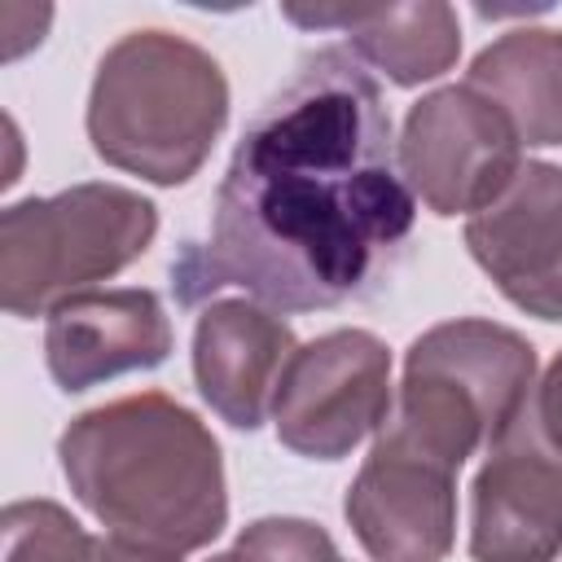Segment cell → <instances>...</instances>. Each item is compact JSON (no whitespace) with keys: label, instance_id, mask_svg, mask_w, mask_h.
I'll return each instance as SVG.
<instances>
[{"label":"cell","instance_id":"obj_1","mask_svg":"<svg viewBox=\"0 0 562 562\" xmlns=\"http://www.w3.org/2000/svg\"><path fill=\"white\" fill-rule=\"evenodd\" d=\"M413 220L382 88L325 44L241 127L211 233L180 246L171 290L184 307L224 285L277 312L342 307L391 277Z\"/></svg>","mask_w":562,"mask_h":562},{"label":"cell","instance_id":"obj_2","mask_svg":"<svg viewBox=\"0 0 562 562\" xmlns=\"http://www.w3.org/2000/svg\"><path fill=\"white\" fill-rule=\"evenodd\" d=\"M75 501L110 536L184 558L228 527L224 457L206 422L167 391L79 413L57 439Z\"/></svg>","mask_w":562,"mask_h":562},{"label":"cell","instance_id":"obj_3","mask_svg":"<svg viewBox=\"0 0 562 562\" xmlns=\"http://www.w3.org/2000/svg\"><path fill=\"white\" fill-rule=\"evenodd\" d=\"M228 123L220 61L176 31L119 35L92 75L88 140L110 167L176 189L198 176Z\"/></svg>","mask_w":562,"mask_h":562},{"label":"cell","instance_id":"obj_4","mask_svg":"<svg viewBox=\"0 0 562 562\" xmlns=\"http://www.w3.org/2000/svg\"><path fill=\"white\" fill-rule=\"evenodd\" d=\"M158 233V206L123 184L83 180L53 198H22L0 215V303L44 316L61 299L136 263Z\"/></svg>","mask_w":562,"mask_h":562},{"label":"cell","instance_id":"obj_5","mask_svg":"<svg viewBox=\"0 0 562 562\" xmlns=\"http://www.w3.org/2000/svg\"><path fill=\"white\" fill-rule=\"evenodd\" d=\"M400 176L435 215H479L522 167V140L505 110L470 83H448L408 105L395 140Z\"/></svg>","mask_w":562,"mask_h":562},{"label":"cell","instance_id":"obj_6","mask_svg":"<svg viewBox=\"0 0 562 562\" xmlns=\"http://www.w3.org/2000/svg\"><path fill=\"white\" fill-rule=\"evenodd\" d=\"M391 351L369 329H329L303 342L277 386V439L307 461H342L391 417Z\"/></svg>","mask_w":562,"mask_h":562},{"label":"cell","instance_id":"obj_7","mask_svg":"<svg viewBox=\"0 0 562 562\" xmlns=\"http://www.w3.org/2000/svg\"><path fill=\"white\" fill-rule=\"evenodd\" d=\"M342 514L373 562H443L457 540V465L382 422Z\"/></svg>","mask_w":562,"mask_h":562},{"label":"cell","instance_id":"obj_8","mask_svg":"<svg viewBox=\"0 0 562 562\" xmlns=\"http://www.w3.org/2000/svg\"><path fill=\"white\" fill-rule=\"evenodd\" d=\"M562 553V457L518 417L470 483L474 562H553Z\"/></svg>","mask_w":562,"mask_h":562},{"label":"cell","instance_id":"obj_9","mask_svg":"<svg viewBox=\"0 0 562 562\" xmlns=\"http://www.w3.org/2000/svg\"><path fill=\"white\" fill-rule=\"evenodd\" d=\"M465 246L514 307L562 321V167L522 162L509 189L465 220Z\"/></svg>","mask_w":562,"mask_h":562},{"label":"cell","instance_id":"obj_10","mask_svg":"<svg viewBox=\"0 0 562 562\" xmlns=\"http://www.w3.org/2000/svg\"><path fill=\"white\" fill-rule=\"evenodd\" d=\"M171 356V316L154 290H79L48 312L44 360L66 395L119 373L158 369Z\"/></svg>","mask_w":562,"mask_h":562},{"label":"cell","instance_id":"obj_11","mask_svg":"<svg viewBox=\"0 0 562 562\" xmlns=\"http://www.w3.org/2000/svg\"><path fill=\"white\" fill-rule=\"evenodd\" d=\"M294 351L299 338L277 307L259 299H211L193 325L198 395L233 430H259Z\"/></svg>","mask_w":562,"mask_h":562},{"label":"cell","instance_id":"obj_12","mask_svg":"<svg viewBox=\"0 0 562 562\" xmlns=\"http://www.w3.org/2000/svg\"><path fill=\"white\" fill-rule=\"evenodd\" d=\"M404 369H417L452 386L483 417L492 443L522 417L536 391V347L518 329L483 316H457L430 325L408 342Z\"/></svg>","mask_w":562,"mask_h":562},{"label":"cell","instance_id":"obj_13","mask_svg":"<svg viewBox=\"0 0 562 562\" xmlns=\"http://www.w3.org/2000/svg\"><path fill=\"white\" fill-rule=\"evenodd\" d=\"M285 18L299 26H338L347 35V53L360 66H373L395 88H417L457 66L461 22L443 0L417 4H329L299 9L285 4Z\"/></svg>","mask_w":562,"mask_h":562},{"label":"cell","instance_id":"obj_14","mask_svg":"<svg viewBox=\"0 0 562 562\" xmlns=\"http://www.w3.org/2000/svg\"><path fill=\"white\" fill-rule=\"evenodd\" d=\"M465 83L492 97L522 145H562V31L514 26L474 53Z\"/></svg>","mask_w":562,"mask_h":562},{"label":"cell","instance_id":"obj_15","mask_svg":"<svg viewBox=\"0 0 562 562\" xmlns=\"http://www.w3.org/2000/svg\"><path fill=\"white\" fill-rule=\"evenodd\" d=\"M4 562H92L97 536H88L57 501H13L0 514Z\"/></svg>","mask_w":562,"mask_h":562},{"label":"cell","instance_id":"obj_16","mask_svg":"<svg viewBox=\"0 0 562 562\" xmlns=\"http://www.w3.org/2000/svg\"><path fill=\"white\" fill-rule=\"evenodd\" d=\"M338 549L325 527L307 518H255L237 531V544L228 553H215L211 562H329Z\"/></svg>","mask_w":562,"mask_h":562},{"label":"cell","instance_id":"obj_17","mask_svg":"<svg viewBox=\"0 0 562 562\" xmlns=\"http://www.w3.org/2000/svg\"><path fill=\"white\" fill-rule=\"evenodd\" d=\"M522 417L531 422V430L540 435V443L562 457V351L549 360V369H544V378L536 382V391H531Z\"/></svg>","mask_w":562,"mask_h":562},{"label":"cell","instance_id":"obj_18","mask_svg":"<svg viewBox=\"0 0 562 562\" xmlns=\"http://www.w3.org/2000/svg\"><path fill=\"white\" fill-rule=\"evenodd\" d=\"M92 562H180V558L158 553L149 544H136V540H123V536H97Z\"/></svg>","mask_w":562,"mask_h":562},{"label":"cell","instance_id":"obj_19","mask_svg":"<svg viewBox=\"0 0 562 562\" xmlns=\"http://www.w3.org/2000/svg\"><path fill=\"white\" fill-rule=\"evenodd\" d=\"M329 562H342V558H329Z\"/></svg>","mask_w":562,"mask_h":562}]
</instances>
